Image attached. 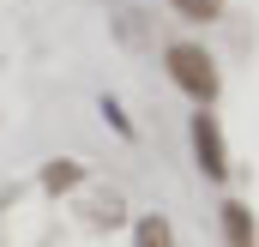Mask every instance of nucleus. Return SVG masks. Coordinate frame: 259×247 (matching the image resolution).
Masks as SVG:
<instances>
[{"label":"nucleus","instance_id":"nucleus-1","mask_svg":"<svg viewBox=\"0 0 259 247\" xmlns=\"http://www.w3.org/2000/svg\"><path fill=\"white\" fill-rule=\"evenodd\" d=\"M163 66H169V85H175L187 103H199V109L217 103L223 72H217V55H211V49H199V43H169V49H163Z\"/></svg>","mask_w":259,"mask_h":247},{"label":"nucleus","instance_id":"nucleus-2","mask_svg":"<svg viewBox=\"0 0 259 247\" xmlns=\"http://www.w3.org/2000/svg\"><path fill=\"white\" fill-rule=\"evenodd\" d=\"M187 139H193V163L205 181H229V139H223V121L211 109H199L187 121Z\"/></svg>","mask_w":259,"mask_h":247},{"label":"nucleus","instance_id":"nucleus-3","mask_svg":"<svg viewBox=\"0 0 259 247\" xmlns=\"http://www.w3.org/2000/svg\"><path fill=\"white\" fill-rule=\"evenodd\" d=\"M217 229H223L229 247H259V217H253L247 199H223L217 205Z\"/></svg>","mask_w":259,"mask_h":247},{"label":"nucleus","instance_id":"nucleus-4","mask_svg":"<svg viewBox=\"0 0 259 247\" xmlns=\"http://www.w3.org/2000/svg\"><path fill=\"white\" fill-rule=\"evenodd\" d=\"M133 247H175V223H169L163 211H145V217L133 223Z\"/></svg>","mask_w":259,"mask_h":247},{"label":"nucleus","instance_id":"nucleus-5","mask_svg":"<svg viewBox=\"0 0 259 247\" xmlns=\"http://www.w3.org/2000/svg\"><path fill=\"white\" fill-rule=\"evenodd\" d=\"M78 181H84V163H72V157H55V163H42V193H72Z\"/></svg>","mask_w":259,"mask_h":247},{"label":"nucleus","instance_id":"nucleus-6","mask_svg":"<svg viewBox=\"0 0 259 247\" xmlns=\"http://www.w3.org/2000/svg\"><path fill=\"white\" fill-rule=\"evenodd\" d=\"M169 6H175V12H181L187 24H217L229 0H169Z\"/></svg>","mask_w":259,"mask_h":247},{"label":"nucleus","instance_id":"nucleus-7","mask_svg":"<svg viewBox=\"0 0 259 247\" xmlns=\"http://www.w3.org/2000/svg\"><path fill=\"white\" fill-rule=\"evenodd\" d=\"M103 115H109V127H115V133H127V139H133V121L121 115V103H115V97H103Z\"/></svg>","mask_w":259,"mask_h":247}]
</instances>
